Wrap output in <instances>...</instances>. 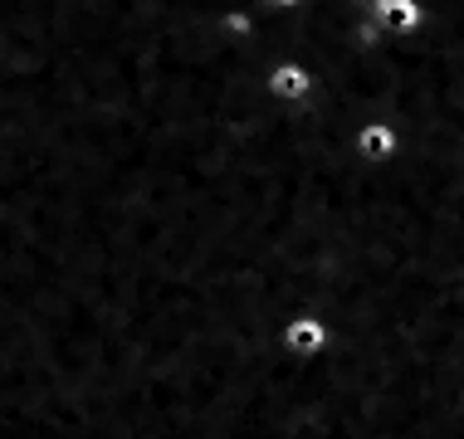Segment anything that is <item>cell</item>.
<instances>
[{
    "label": "cell",
    "instance_id": "6da1fadb",
    "mask_svg": "<svg viewBox=\"0 0 464 439\" xmlns=\"http://www.w3.org/2000/svg\"><path fill=\"white\" fill-rule=\"evenodd\" d=\"M333 347H337V332L323 312H298L279 328V351L294 361H323Z\"/></svg>",
    "mask_w": 464,
    "mask_h": 439
},
{
    "label": "cell",
    "instance_id": "7a4b0ae2",
    "mask_svg": "<svg viewBox=\"0 0 464 439\" xmlns=\"http://www.w3.org/2000/svg\"><path fill=\"white\" fill-rule=\"evenodd\" d=\"M357 15L382 30L386 40H411L425 30V5L420 0H357Z\"/></svg>",
    "mask_w": 464,
    "mask_h": 439
},
{
    "label": "cell",
    "instance_id": "3957f363",
    "mask_svg": "<svg viewBox=\"0 0 464 439\" xmlns=\"http://www.w3.org/2000/svg\"><path fill=\"white\" fill-rule=\"evenodd\" d=\"M265 93L279 108H308L313 98H318V73H313L304 59H279V64L265 73Z\"/></svg>",
    "mask_w": 464,
    "mask_h": 439
},
{
    "label": "cell",
    "instance_id": "277c9868",
    "mask_svg": "<svg viewBox=\"0 0 464 439\" xmlns=\"http://www.w3.org/2000/svg\"><path fill=\"white\" fill-rule=\"evenodd\" d=\"M401 152H406V137H401V128L386 118H372L353 132V157L362 167H392Z\"/></svg>",
    "mask_w": 464,
    "mask_h": 439
},
{
    "label": "cell",
    "instance_id": "5b68a950",
    "mask_svg": "<svg viewBox=\"0 0 464 439\" xmlns=\"http://www.w3.org/2000/svg\"><path fill=\"white\" fill-rule=\"evenodd\" d=\"M255 10H265V15H294V10H304L308 0H249Z\"/></svg>",
    "mask_w": 464,
    "mask_h": 439
}]
</instances>
